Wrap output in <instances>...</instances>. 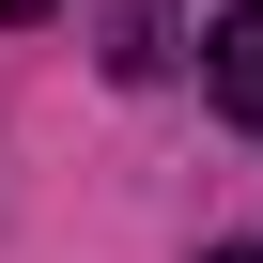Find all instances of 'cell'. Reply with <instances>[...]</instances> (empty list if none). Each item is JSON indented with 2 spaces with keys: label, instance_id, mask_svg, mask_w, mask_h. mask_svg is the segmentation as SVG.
Masks as SVG:
<instances>
[{
  "label": "cell",
  "instance_id": "cell-1",
  "mask_svg": "<svg viewBox=\"0 0 263 263\" xmlns=\"http://www.w3.org/2000/svg\"><path fill=\"white\" fill-rule=\"evenodd\" d=\"M201 78H217V108L248 124V140H263V0H232V16L201 31Z\"/></svg>",
  "mask_w": 263,
  "mask_h": 263
},
{
  "label": "cell",
  "instance_id": "cell-2",
  "mask_svg": "<svg viewBox=\"0 0 263 263\" xmlns=\"http://www.w3.org/2000/svg\"><path fill=\"white\" fill-rule=\"evenodd\" d=\"M201 263H263V248H201Z\"/></svg>",
  "mask_w": 263,
  "mask_h": 263
},
{
  "label": "cell",
  "instance_id": "cell-3",
  "mask_svg": "<svg viewBox=\"0 0 263 263\" xmlns=\"http://www.w3.org/2000/svg\"><path fill=\"white\" fill-rule=\"evenodd\" d=\"M0 16H47V0H0Z\"/></svg>",
  "mask_w": 263,
  "mask_h": 263
}]
</instances>
